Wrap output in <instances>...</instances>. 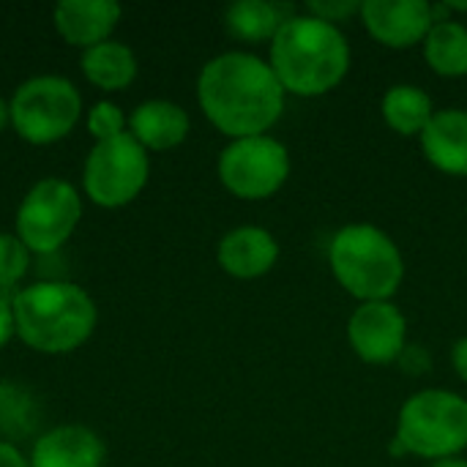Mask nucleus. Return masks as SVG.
<instances>
[{
	"instance_id": "3",
	"label": "nucleus",
	"mask_w": 467,
	"mask_h": 467,
	"mask_svg": "<svg viewBox=\"0 0 467 467\" xmlns=\"http://www.w3.org/2000/svg\"><path fill=\"white\" fill-rule=\"evenodd\" d=\"M16 337L47 356L71 353L96 328L93 298L71 282H38L11 298Z\"/></svg>"
},
{
	"instance_id": "14",
	"label": "nucleus",
	"mask_w": 467,
	"mask_h": 467,
	"mask_svg": "<svg viewBox=\"0 0 467 467\" xmlns=\"http://www.w3.org/2000/svg\"><path fill=\"white\" fill-rule=\"evenodd\" d=\"M216 260L235 279H257L276 265L279 244L263 227H235L219 241Z\"/></svg>"
},
{
	"instance_id": "11",
	"label": "nucleus",
	"mask_w": 467,
	"mask_h": 467,
	"mask_svg": "<svg viewBox=\"0 0 467 467\" xmlns=\"http://www.w3.org/2000/svg\"><path fill=\"white\" fill-rule=\"evenodd\" d=\"M361 16L367 30L394 49L419 44L435 25V8L427 0H367Z\"/></svg>"
},
{
	"instance_id": "4",
	"label": "nucleus",
	"mask_w": 467,
	"mask_h": 467,
	"mask_svg": "<svg viewBox=\"0 0 467 467\" xmlns=\"http://www.w3.org/2000/svg\"><path fill=\"white\" fill-rule=\"evenodd\" d=\"M328 263L337 282L364 304L389 301L405 276L400 246L372 224H348L328 244Z\"/></svg>"
},
{
	"instance_id": "28",
	"label": "nucleus",
	"mask_w": 467,
	"mask_h": 467,
	"mask_svg": "<svg viewBox=\"0 0 467 467\" xmlns=\"http://www.w3.org/2000/svg\"><path fill=\"white\" fill-rule=\"evenodd\" d=\"M432 467H467V460L449 457V460H438V462H432Z\"/></svg>"
},
{
	"instance_id": "24",
	"label": "nucleus",
	"mask_w": 467,
	"mask_h": 467,
	"mask_svg": "<svg viewBox=\"0 0 467 467\" xmlns=\"http://www.w3.org/2000/svg\"><path fill=\"white\" fill-rule=\"evenodd\" d=\"M309 11H312V16H317V19H326V22H342V19H348L353 11H361V3L358 0H312L309 3Z\"/></svg>"
},
{
	"instance_id": "27",
	"label": "nucleus",
	"mask_w": 467,
	"mask_h": 467,
	"mask_svg": "<svg viewBox=\"0 0 467 467\" xmlns=\"http://www.w3.org/2000/svg\"><path fill=\"white\" fill-rule=\"evenodd\" d=\"M451 361H454L457 375H460V378L467 383V337H462V339L454 345V350H451Z\"/></svg>"
},
{
	"instance_id": "10",
	"label": "nucleus",
	"mask_w": 467,
	"mask_h": 467,
	"mask_svg": "<svg viewBox=\"0 0 467 467\" xmlns=\"http://www.w3.org/2000/svg\"><path fill=\"white\" fill-rule=\"evenodd\" d=\"M408 320L391 301L361 304L348 323V339L367 364H391L405 353Z\"/></svg>"
},
{
	"instance_id": "13",
	"label": "nucleus",
	"mask_w": 467,
	"mask_h": 467,
	"mask_svg": "<svg viewBox=\"0 0 467 467\" xmlns=\"http://www.w3.org/2000/svg\"><path fill=\"white\" fill-rule=\"evenodd\" d=\"M123 8L115 0H60L52 8L55 30L63 41L90 49L101 41H109Z\"/></svg>"
},
{
	"instance_id": "15",
	"label": "nucleus",
	"mask_w": 467,
	"mask_h": 467,
	"mask_svg": "<svg viewBox=\"0 0 467 467\" xmlns=\"http://www.w3.org/2000/svg\"><path fill=\"white\" fill-rule=\"evenodd\" d=\"M424 156L446 175L467 178V109H441L421 131Z\"/></svg>"
},
{
	"instance_id": "5",
	"label": "nucleus",
	"mask_w": 467,
	"mask_h": 467,
	"mask_svg": "<svg viewBox=\"0 0 467 467\" xmlns=\"http://www.w3.org/2000/svg\"><path fill=\"white\" fill-rule=\"evenodd\" d=\"M405 454L424 460H449L467 449V400L443 389L413 394L397 421L394 438Z\"/></svg>"
},
{
	"instance_id": "19",
	"label": "nucleus",
	"mask_w": 467,
	"mask_h": 467,
	"mask_svg": "<svg viewBox=\"0 0 467 467\" xmlns=\"http://www.w3.org/2000/svg\"><path fill=\"white\" fill-rule=\"evenodd\" d=\"M427 63L441 77H465L467 74V27L454 19H438L424 38Z\"/></svg>"
},
{
	"instance_id": "9",
	"label": "nucleus",
	"mask_w": 467,
	"mask_h": 467,
	"mask_svg": "<svg viewBox=\"0 0 467 467\" xmlns=\"http://www.w3.org/2000/svg\"><path fill=\"white\" fill-rule=\"evenodd\" d=\"M219 181L227 192L241 200H265L276 194L290 175V153L287 148L268 137H244L233 140L219 156Z\"/></svg>"
},
{
	"instance_id": "2",
	"label": "nucleus",
	"mask_w": 467,
	"mask_h": 467,
	"mask_svg": "<svg viewBox=\"0 0 467 467\" xmlns=\"http://www.w3.org/2000/svg\"><path fill=\"white\" fill-rule=\"evenodd\" d=\"M271 68L285 93L323 96L334 90L350 68L345 33L312 14L285 16L271 38Z\"/></svg>"
},
{
	"instance_id": "20",
	"label": "nucleus",
	"mask_w": 467,
	"mask_h": 467,
	"mask_svg": "<svg viewBox=\"0 0 467 467\" xmlns=\"http://www.w3.org/2000/svg\"><path fill=\"white\" fill-rule=\"evenodd\" d=\"M282 22H285L282 11L265 0H238L224 14V27L241 41L274 38Z\"/></svg>"
},
{
	"instance_id": "18",
	"label": "nucleus",
	"mask_w": 467,
	"mask_h": 467,
	"mask_svg": "<svg viewBox=\"0 0 467 467\" xmlns=\"http://www.w3.org/2000/svg\"><path fill=\"white\" fill-rule=\"evenodd\" d=\"M435 109H432V99L416 88V85H394L386 90L383 96V118L386 123L405 137H413L430 126Z\"/></svg>"
},
{
	"instance_id": "21",
	"label": "nucleus",
	"mask_w": 467,
	"mask_h": 467,
	"mask_svg": "<svg viewBox=\"0 0 467 467\" xmlns=\"http://www.w3.org/2000/svg\"><path fill=\"white\" fill-rule=\"evenodd\" d=\"M30 265V249L11 233H0V296L8 293Z\"/></svg>"
},
{
	"instance_id": "29",
	"label": "nucleus",
	"mask_w": 467,
	"mask_h": 467,
	"mask_svg": "<svg viewBox=\"0 0 467 467\" xmlns=\"http://www.w3.org/2000/svg\"><path fill=\"white\" fill-rule=\"evenodd\" d=\"M11 123V112H8V101L0 99V131Z\"/></svg>"
},
{
	"instance_id": "7",
	"label": "nucleus",
	"mask_w": 467,
	"mask_h": 467,
	"mask_svg": "<svg viewBox=\"0 0 467 467\" xmlns=\"http://www.w3.org/2000/svg\"><path fill=\"white\" fill-rule=\"evenodd\" d=\"M148 175V150L126 131L115 140L93 145V150L85 159L82 186L93 205L123 208L145 189Z\"/></svg>"
},
{
	"instance_id": "23",
	"label": "nucleus",
	"mask_w": 467,
	"mask_h": 467,
	"mask_svg": "<svg viewBox=\"0 0 467 467\" xmlns=\"http://www.w3.org/2000/svg\"><path fill=\"white\" fill-rule=\"evenodd\" d=\"M33 408H30V400L25 397L22 389L11 386V383H3L0 386V430L3 432H25L27 427L22 424V419H33L30 416Z\"/></svg>"
},
{
	"instance_id": "22",
	"label": "nucleus",
	"mask_w": 467,
	"mask_h": 467,
	"mask_svg": "<svg viewBox=\"0 0 467 467\" xmlns=\"http://www.w3.org/2000/svg\"><path fill=\"white\" fill-rule=\"evenodd\" d=\"M126 123L129 120L123 115V109L112 101H99L88 112V131L96 137V142L115 140V137L126 134Z\"/></svg>"
},
{
	"instance_id": "8",
	"label": "nucleus",
	"mask_w": 467,
	"mask_h": 467,
	"mask_svg": "<svg viewBox=\"0 0 467 467\" xmlns=\"http://www.w3.org/2000/svg\"><path fill=\"white\" fill-rule=\"evenodd\" d=\"M82 216L79 192L60 178H44L30 186L16 211V238L36 254L57 252Z\"/></svg>"
},
{
	"instance_id": "12",
	"label": "nucleus",
	"mask_w": 467,
	"mask_h": 467,
	"mask_svg": "<svg viewBox=\"0 0 467 467\" xmlns=\"http://www.w3.org/2000/svg\"><path fill=\"white\" fill-rule=\"evenodd\" d=\"M107 449L104 441L82 427L63 424L44 432L30 451V467H104Z\"/></svg>"
},
{
	"instance_id": "6",
	"label": "nucleus",
	"mask_w": 467,
	"mask_h": 467,
	"mask_svg": "<svg viewBox=\"0 0 467 467\" xmlns=\"http://www.w3.org/2000/svg\"><path fill=\"white\" fill-rule=\"evenodd\" d=\"M11 126L30 145H52L71 134L82 115V96L66 77L41 74L25 79L11 101Z\"/></svg>"
},
{
	"instance_id": "17",
	"label": "nucleus",
	"mask_w": 467,
	"mask_h": 467,
	"mask_svg": "<svg viewBox=\"0 0 467 467\" xmlns=\"http://www.w3.org/2000/svg\"><path fill=\"white\" fill-rule=\"evenodd\" d=\"M79 68L90 85H96L99 90L115 93L134 82L137 57L126 44L109 38V41H101V44L85 49L79 57Z\"/></svg>"
},
{
	"instance_id": "16",
	"label": "nucleus",
	"mask_w": 467,
	"mask_h": 467,
	"mask_svg": "<svg viewBox=\"0 0 467 467\" xmlns=\"http://www.w3.org/2000/svg\"><path fill=\"white\" fill-rule=\"evenodd\" d=\"M129 134L145 150H170L181 145L189 134V115L181 104L167 99L142 101L129 115Z\"/></svg>"
},
{
	"instance_id": "25",
	"label": "nucleus",
	"mask_w": 467,
	"mask_h": 467,
	"mask_svg": "<svg viewBox=\"0 0 467 467\" xmlns=\"http://www.w3.org/2000/svg\"><path fill=\"white\" fill-rule=\"evenodd\" d=\"M16 334L14 328V312H11V298L0 296V350L5 348V342Z\"/></svg>"
},
{
	"instance_id": "1",
	"label": "nucleus",
	"mask_w": 467,
	"mask_h": 467,
	"mask_svg": "<svg viewBox=\"0 0 467 467\" xmlns=\"http://www.w3.org/2000/svg\"><path fill=\"white\" fill-rule=\"evenodd\" d=\"M197 101L205 118L227 137L265 134L285 112V88L271 63L249 52H224L197 77Z\"/></svg>"
},
{
	"instance_id": "26",
	"label": "nucleus",
	"mask_w": 467,
	"mask_h": 467,
	"mask_svg": "<svg viewBox=\"0 0 467 467\" xmlns=\"http://www.w3.org/2000/svg\"><path fill=\"white\" fill-rule=\"evenodd\" d=\"M0 467H30V462L19 454L16 446L0 441Z\"/></svg>"
}]
</instances>
